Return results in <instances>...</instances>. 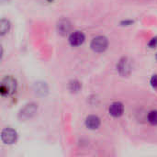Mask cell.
<instances>
[{
  "label": "cell",
  "instance_id": "4",
  "mask_svg": "<svg viewBox=\"0 0 157 157\" xmlns=\"http://www.w3.org/2000/svg\"><path fill=\"white\" fill-rule=\"evenodd\" d=\"M117 69L121 76H128L132 72V63L128 58H121L117 64Z\"/></svg>",
  "mask_w": 157,
  "mask_h": 157
},
{
  "label": "cell",
  "instance_id": "1",
  "mask_svg": "<svg viewBox=\"0 0 157 157\" xmlns=\"http://www.w3.org/2000/svg\"><path fill=\"white\" fill-rule=\"evenodd\" d=\"M17 81L12 76H6L0 86V93L2 96H9L16 92Z\"/></svg>",
  "mask_w": 157,
  "mask_h": 157
},
{
  "label": "cell",
  "instance_id": "6",
  "mask_svg": "<svg viewBox=\"0 0 157 157\" xmlns=\"http://www.w3.org/2000/svg\"><path fill=\"white\" fill-rule=\"evenodd\" d=\"M71 28H72V24L71 22L66 19V18H63V19H60L57 23V30L58 32L63 35V36H65L67 35L70 30H71Z\"/></svg>",
  "mask_w": 157,
  "mask_h": 157
},
{
  "label": "cell",
  "instance_id": "17",
  "mask_svg": "<svg viewBox=\"0 0 157 157\" xmlns=\"http://www.w3.org/2000/svg\"><path fill=\"white\" fill-rule=\"evenodd\" d=\"M156 59H157V54H156Z\"/></svg>",
  "mask_w": 157,
  "mask_h": 157
},
{
  "label": "cell",
  "instance_id": "13",
  "mask_svg": "<svg viewBox=\"0 0 157 157\" xmlns=\"http://www.w3.org/2000/svg\"><path fill=\"white\" fill-rule=\"evenodd\" d=\"M148 45H149L150 48H155V47H157V37L153 38L150 40V42L148 43Z\"/></svg>",
  "mask_w": 157,
  "mask_h": 157
},
{
  "label": "cell",
  "instance_id": "15",
  "mask_svg": "<svg viewBox=\"0 0 157 157\" xmlns=\"http://www.w3.org/2000/svg\"><path fill=\"white\" fill-rule=\"evenodd\" d=\"M132 23H133V21H132V20H124V21L121 22V24H126V26L131 25Z\"/></svg>",
  "mask_w": 157,
  "mask_h": 157
},
{
  "label": "cell",
  "instance_id": "10",
  "mask_svg": "<svg viewBox=\"0 0 157 157\" xmlns=\"http://www.w3.org/2000/svg\"><path fill=\"white\" fill-rule=\"evenodd\" d=\"M9 29H10V22L7 19L2 18L0 21V34L2 36L5 35L6 33L8 32Z\"/></svg>",
  "mask_w": 157,
  "mask_h": 157
},
{
  "label": "cell",
  "instance_id": "9",
  "mask_svg": "<svg viewBox=\"0 0 157 157\" xmlns=\"http://www.w3.org/2000/svg\"><path fill=\"white\" fill-rule=\"evenodd\" d=\"M86 126L90 130H96L100 126V120L98 116L91 115L86 119Z\"/></svg>",
  "mask_w": 157,
  "mask_h": 157
},
{
  "label": "cell",
  "instance_id": "5",
  "mask_svg": "<svg viewBox=\"0 0 157 157\" xmlns=\"http://www.w3.org/2000/svg\"><path fill=\"white\" fill-rule=\"evenodd\" d=\"M37 109H38V107L35 104H29L20 110L19 118H21L23 120L30 119L31 117H33L35 115V113L37 112Z\"/></svg>",
  "mask_w": 157,
  "mask_h": 157
},
{
  "label": "cell",
  "instance_id": "3",
  "mask_svg": "<svg viewBox=\"0 0 157 157\" xmlns=\"http://www.w3.org/2000/svg\"><path fill=\"white\" fill-rule=\"evenodd\" d=\"M17 132L11 128H6L1 132V140L6 144H12L17 141Z\"/></svg>",
  "mask_w": 157,
  "mask_h": 157
},
{
  "label": "cell",
  "instance_id": "11",
  "mask_svg": "<svg viewBox=\"0 0 157 157\" xmlns=\"http://www.w3.org/2000/svg\"><path fill=\"white\" fill-rule=\"evenodd\" d=\"M80 89H81V84H80V82H78L76 80H74V81H71L69 83V90L72 93H76Z\"/></svg>",
  "mask_w": 157,
  "mask_h": 157
},
{
  "label": "cell",
  "instance_id": "12",
  "mask_svg": "<svg viewBox=\"0 0 157 157\" xmlns=\"http://www.w3.org/2000/svg\"><path fill=\"white\" fill-rule=\"evenodd\" d=\"M148 121L152 125H157V110H153L148 114Z\"/></svg>",
  "mask_w": 157,
  "mask_h": 157
},
{
  "label": "cell",
  "instance_id": "2",
  "mask_svg": "<svg viewBox=\"0 0 157 157\" xmlns=\"http://www.w3.org/2000/svg\"><path fill=\"white\" fill-rule=\"evenodd\" d=\"M109 45L108 39L104 36H98L91 41V49L96 52H103L107 50Z\"/></svg>",
  "mask_w": 157,
  "mask_h": 157
},
{
  "label": "cell",
  "instance_id": "14",
  "mask_svg": "<svg viewBox=\"0 0 157 157\" xmlns=\"http://www.w3.org/2000/svg\"><path fill=\"white\" fill-rule=\"evenodd\" d=\"M150 83H151V86H152L154 88H157V75H154V76L151 78Z\"/></svg>",
  "mask_w": 157,
  "mask_h": 157
},
{
  "label": "cell",
  "instance_id": "8",
  "mask_svg": "<svg viewBox=\"0 0 157 157\" xmlns=\"http://www.w3.org/2000/svg\"><path fill=\"white\" fill-rule=\"evenodd\" d=\"M124 111V106L121 102H114L113 104L110 105L109 109V112L112 117H120L123 114Z\"/></svg>",
  "mask_w": 157,
  "mask_h": 157
},
{
  "label": "cell",
  "instance_id": "7",
  "mask_svg": "<svg viewBox=\"0 0 157 157\" xmlns=\"http://www.w3.org/2000/svg\"><path fill=\"white\" fill-rule=\"evenodd\" d=\"M85 41V34L82 31H75L69 37V42L72 46H79Z\"/></svg>",
  "mask_w": 157,
  "mask_h": 157
},
{
  "label": "cell",
  "instance_id": "16",
  "mask_svg": "<svg viewBox=\"0 0 157 157\" xmlns=\"http://www.w3.org/2000/svg\"><path fill=\"white\" fill-rule=\"evenodd\" d=\"M48 1H49V2H52L53 0H48Z\"/></svg>",
  "mask_w": 157,
  "mask_h": 157
}]
</instances>
